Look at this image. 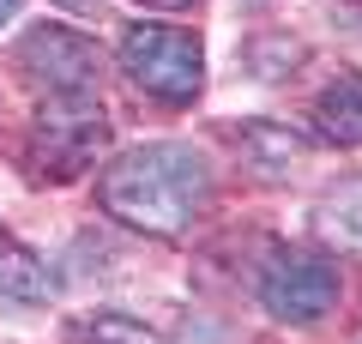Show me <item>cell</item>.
Here are the masks:
<instances>
[{"label": "cell", "mask_w": 362, "mask_h": 344, "mask_svg": "<svg viewBox=\"0 0 362 344\" xmlns=\"http://www.w3.org/2000/svg\"><path fill=\"white\" fill-rule=\"evenodd\" d=\"M206 193H211L206 157H199L194 145H169V139L121 151L115 164H109V176H103L109 217L145 229V236H181V229L199 217Z\"/></svg>", "instance_id": "6da1fadb"}, {"label": "cell", "mask_w": 362, "mask_h": 344, "mask_svg": "<svg viewBox=\"0 0 362 344\" xmlns=\"http://www.w3.org/2000/svg\"><path fill=\"white\" fill-rule=\"evenodd\" d=\"M103 151H109V115L90 109V97H54L25 133V164L49 188L78 181Z\"/></svg>", "instance_id": "7a4b0ae2"}, {"label": "cell", "mask_w": 362, "mask_h": 344, "mask_svg": "<svg viewBox=\"0 0 362 344\" xmlns=\"http://www.w3.org/2000/svg\"><path fill=\"white\" fill-rule=\"evenodd\" d=\"M121 67L145 97L169 103V109L194 103L206 85V49L194 30H175V25H127L121 30Z\"/></svg>", "instance_id": "3957f363"}, {"label": "cell", "mask_w": 362, "mask_h": 344, "mask_svg": "<svg viewBox=\"0 0 362 344\" xmlns=\"http://www.w3.org/2000/svg\"><path fill=\"white\" fill-rule=\"evenodd\" d=\"M338 266L326 254H308V248H284V254L272 260L259 272V308L272 320H284V326H314V320L332 314L338 302Z\"/></svg>", "instance_id": "277c9868"}, {"label": "cell", "mask_w": 362, "mask_h": 344, "mask_svg": "<svg viewBox=\"0 0 362 344\" xmlns=\"http://www.w3.org/2000/svg\"><path fill=\"white\" fill-rule=\"evenodd\" d=\"M18 61H25V73L37 79L49 97H90L97 79H103V49L90 37H78V30H66V25L25 30Z\"/></svg>", "instance_id": "5b68a950"}, {"label": "cell", "mask_w": 362, "mask_h": 344, "mask_svg": "<svg viewBox=\"0 0 362 344\" xmlns=\"http://www.w3.org/2000/svg\"><path fill=\"white\" fill-rule=\"evenodd\" d=\"M49 290H54L49 266H42L18 236H0V302L6 308H42Z\"/></svg>", "instance_id": "8992f818"}, {"label": "cell", "mask_w": 362, "mask_h": 344, "mask_svg": "<svg viewBox=\"0 0 362 344\" xmlns=\"http://www.w3.org/2000/svg\"><path fill=\"white\" fill-rule=\"evenodd\" d=\"M314 133L332 145H362V73H344L314 97Z\"/></svg>", "instance_id": "52a82bcc"}, {"label": "cell", "mask_w": 362, "mask_h": 344, "mask_svg": "<svg viewBox=\"0 0 362 344\" xmlns=\"http://www.w3.org/2000/svg\"><path fill=\"white\" fill-rule=\"evenodd\" d=\"M235 139H242L247 164H254L259 176H290L296 157H302V139H296V133H284V127H272V121H254V127H242Z\"/></svg>", "instance_id": "ba28073f"}, {"label": "cell", "mask_w": 362, "mask_h": 344, "mask_svg": "<svg viewBox=\"0 0 362 344\" xmlns=\"http://www.w3.org/2000/svg\"><path fill=\"white\" fill-rule=\"evenodd\" d=\"M85 344H157L151 326H139V320H121V314H103L85 326Z\"/></svg>", "instance_id": "9c48e42d"}, {"label": "cell", "mask_w": 362, "mask_h": 344, "mask_svg": "<svg viewBox=\"0 0 362 344\" xmlns=\"http://www.w3.org/2000/svg\"><path fill=\"white\" fill-rule=\"evenodd\" d=\"M54 6H66V13H97L103 0H54Z\"/></svg>", "instance_id": "30bf717a"}, {"label": "cell", "mask_w": 362, "mask_h": 344, "mask_svg": "<svg viewBox=\"0 0 362 344\" xmlns=\"http://www.w3.org/2000/svg\"><path fill=\"white\" fill-rule=\"evenodd\" d=\"M139 6H157V13H181V6H194V0H139Z\"/></svg>", "instance_id": "8fae6325"}, {"label": "cell", "mask_w": 362, "mask_h": 344, "mask_svg": "<svg viewBox=\"0 0 362 344\" xmlns=\"http://www.w3.org/2000/svg\"><path fill=\"white\" fill-rule=\"evenodd\" d=\"M13 13H18V0H0V30L13 25Z\"/></svg>", "instance_id": "7c38bea8"}]
</instances>
